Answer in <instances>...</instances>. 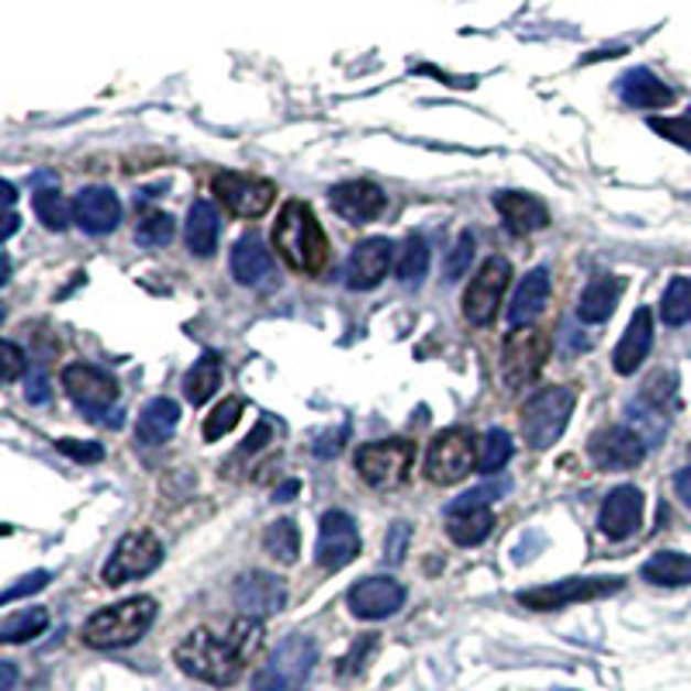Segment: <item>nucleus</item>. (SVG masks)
<instances>
[{"instance_id": "nucleus-1", "label": "nucleus", "mask_w": 691, "mask_h": 691, "mask_svg": "<svg viewBox=\"0 0 691 691\" xmlns=\"http://www.w3.org/2000/svg\"><path fill=\"white\" fill-rule=\"evenodd\" d=\"M263 644V626L256 619H233L225 629L197 626L173 650L176 668L212 688H233Z\"/></svg>"}, {"instance_id": "nucleus-2", "label": "nucleus", "mask_w": 691, "mask_h": 691, "mask_svg": "<svg viewBox=\"0 0 691 691\" xmlns=\"http://www.w3.org/2000/svg\"><path fill=\"white\" fill-rule=\"evenodd\" d=\"M273 249L298 273H322L328 263V236L304 201H288L273 225Z\"/></svg>"}, {"instance_id": "nucleus-3", "label": "nucleus", "mask_w": 691, "mask_h": 691, "mask_svg": "<svg viewBox=\"0 0 691 691\" xmlns=\"http://www.w3.org/2000/svg\"><path fill=\"white\" fill-rule=\"evenodd\" d=\"M156 598L149 595H136V598H125V602H115L108 608L94 612V616L84 623L80 636L90 650H121V647H132L139 639L149 633V626L156 623Z\"/></svg>"}, {"instance_id": "nucleus-4", "label": "nucleus", "mask_w": 691, "mask_h": 691, "mask_svg": "<svg viewBox=\"0 0 691 691\" xmlns=\"http://www.w3.org/2000/svg\"><path fill=\"white\" fill-rule=\"evenodd\" d=\"M318 663V647L309 636H288L280 639L277 650L267 657V663L252 674L256 691H294L309 681V674Z\"/></svg>"}, {"instance_id": "nucleus-5", "label": "nucleus", "mask_w": 691, "mask_h": 691, "mask_svg": "<svg viewBox=\"0 0 691 691\" xmlns=\"http://www.w3.org/2000/svg\"><path fill=\"white\" fill-rule=\"evenodd\" d=\"M577 395L574 388H543L522 408V436L529 450H550L574 415Z\"/></svg>"}, {"instance_id": "nucleus-6", "label": "nucleus", "mask_w": 691, "mask_h": 691, "mask_svg": "<svg viewBox=\"0 0 691 691\" xmlns=\"http://www.w3.org/2000/svg\"><path fill=\"white\" fill-rule=\"evenodd\" d=\"M356 464V474H360L370 488L377 492H395L408 481L412 474V464H415V443L412 440H401V436H391V440H374V443H364L353 456Z\"/></svg>"}, {"instance_id": "nucleus-7", "label": "nucleus", "mask_w": 691, "mask_h": 691, "mask_svg": "<svg viewBox=\"0 0 691 691\" xmlns=\"http://www.w3.org/2000/svg\"><path fill=\"white\" fill-rule=\"evenodd\" d=\"M477 456H481V443L474 432L464 425H453L429 443L425 477L432 484H456V481L471 477V471L477 467Z\"/></svg>"}, {"instance_id": "nucleus-8", "label": "nucleus", "mask_w": 691, "mask_h": 691, "mask_svg": "<svg viewBox=\"0 0 691 691\" xmlns=\"http://www.w3.org/2000/svg\"><path fill=\"white\" fill-rule=\"evenodd\" d=\"M160 560H163V543L156 532H149V529L125 532L118 547L111 550V557L105 560V568H100V581L111 587L142 581L160 568Z\"/></svg>"}, {"instance_id": "nucleus-9", "label": "nucleus", "mask_w": 691, "mask_h": 691, "mask_svg": "<svg viewBox=\"0 0 691 691\" xmlns=\"http://www.w3.org/2000/svg\"><path fill=\"white\" fill-rule=\"evenodd\" d=\"M550 356V339L540 328H511L505 349H501V380L508 391H526L529 384L540 377L543 364Z\"/></svg>"}, {"instance_id": "nucleus-10", "label": "nucleus", "mask_w": 691, "mask_h": 691, "mask_svg": "<svg viewBox=\"0 0 691 691\" xmlns=\"http://www.w3.org/2000/svg\"><path fill=\"white\" fill-rule=\"evenodd\" d=\"M63 391L80 412L94 422H108L111 404H118V380L94 364H69L63 370Z\"/></svg>"}, {"instance_id": "nucleus-11", "label": "nucleus", "mask_w": 691, "mask_h": 691, "mask_svg": "<svg viewBox=\"0 0 691 691\" xmlns=\"http://www.w3.org/2000/svg\"><path fill=\"white\" fill-rule=\"evenodd\" d=\"M511 284V263L501 256H488L464 291V318L471 325H492L498 318L501 298Z\"/></svg>"}, {"instance_id": "nucleus-12", "label": "nucleus", "mask_w": 691, "mask_h": 691, "mask_svg": "<svg viewBox=\"0 0 691 691\" xmlns=\"http://www.w3.org/2000/svg\"><path fill=\"white\" fill-rule=\"evenodd\" d=\"M212 191L236 218H263L277 201V184L252 173H218Z\"/></svg>"}, {"instance_id": "nucleus-13", "label": "nucleus", "mask_w": 691, "mask_h": 691, "mask_svg": "<svg viewBox=\"0 0 691 691\" xmlns=\"http://www.w3.org/2000/svg\"><path fill=\"white\" fill-rule=\"evenodd\" d=\"M647 440L629 425H602L587 440V460L598 471H633L644 464Z\"/></svg>"}, {"instance_id": "nucleus-14", "label": "nucleus", "mask_w": 691, "mask_h": 691, "mask_svg": "<svg viewBox=\"0 0 691 691\" xmlns=\"http://www.w3.org/2000/svg\"><path fill=\"white\" fill-rule=\"evenodd\" d=\"M356 553H360V529L356 519L343 508H332L318 522V543H315V560L322 571H343L349 568Z\"/></svg>"}, {"instance_id": "nucleus-15", "label": "nucleus", "mask_w": 691, "mask_h": 691, "mask_svg": "<svg viewBox=\"0 0 691 691\" xmlns=\"http://www.w3.org/2000/svg\"><path fill=\"white\" fill-rule=\"evenodd\" d=\"M233 602L246 619L263 623L288 605V584L267 571H246L233 584Z\"/></svg>"}, {"instance_id": "nucleus-16", "label": "nucleus", "mask_w": 691, "mask_h": 691, "mask_svg": "<svg viewBox=\"0 0 691 691\" xmlns=\"http://www.w3.org/2000/svg\"><path fill=\"white\" fill-rule=\"evenodd\" d=\"M623 587V577H571L560 584H543V587H529V592H519V602L529 608H560L571 602H592L602 595H612Z\"/></svg>"}, {"instance_id": "nucleus-17", "label": "nucleus", "mask_w": 691, "mask_h": 691, "mask_svg": "<svg viewBox=\"0 0 691 691\" xmlns=\"http://www.w3.org/2000/svg\"><path fill=\"white\" fill-rule=\"evenodd\" d=\"M408 592H404V584L395 581V577H367V581H356L349 587V595H346V605L356 619H364V623H377V619H388L395 616V612H401Z\"/></svg>"}, {"instance_id": "nucleus-18", "label": "nucleus", "mask_w": 691, "mask_h": 691, "mask_svg": "<svg viewBox=\"0 0 691 691\" xmlns=\"http://www.w3.org/2000/svg\"><path fill=\"white\" fill-rule=\"evenodd\" d=\"M639 526H644V492H639L636 484H619V488H612L598 508L602 536L612 543H623L633 532H639Z\"/></svg>"}, {"instance_id": "nucleus-19", "label": "nucleus", "mask_w": 691, "mask_h": 691, "mask_svg": "<svg viewBox=\"0 0 691 691\" xmlns=\"http://www.w3.org/2000/svg\"><path fill=\"white\" fill-rule=\"evenodd\" d=\"M395 263V246L384 236H370L364 242H356L346 263V284L349 291H374L384 277H388Z\"/></svg>"}, {"instance_id": "nucleus-20", "label": "nucleus", "mask_w": 691, "mask_h": 691, "mask_svg": "<svg viewBox=\"0 0 691 691\" xmlns=\"http://www.w3.org/2000/svg\"><path fill=\"white\" fill-rule=\"evenodd\" d=\"M233 277L246 288H277L280 284L277 263H273L267 242L260 239V233H246L233 246Z\"/></svg>"}, {"instance_id": "nucleus-21", "label": "nucleus", "mask_w": 691, "mask_h": 691, "mask_svg": "<svg viewBox=\"0 0 691 691\" xmlns=\"http://www.w3.org/2000/svg\"><path fill=\"white\" fill-rule=\"evenodd\" d=\"M495 529V508L484 501H467L460 495L446 505V532L456 547H481Z\"/></svg>"}, {"instance_id": "nucleus-22", "label": "nucleus", "mask_w": 691, "mask_h": 691, "mask_svg": "<svg viewBox=\"0 0 691 691\" xmlns=\"http://www.w3.org/2000/svg\"><path fill=\"white\" fill-rule=\"evenodd\" d=\"M328 204L339 218H346L353 225H364L388 208V197H384V191L370 181H343L328 191Z\"/></svg>"}, {"instance_id": "nucleus-23", "label": "nucleus", "mask_w": 691, "mask_h": 691, "mask_svg": "<svg viewBox=\"0 0 691 691\" xmlns=\"http://www.w3.org/2000/svg\"><path fill=\"white\" fill-rule=\"evenodd\" d=\"M73 218L87 236H108L121 222V204L111 187H84L73 197Z\"/></svg>"}, {"instance_id": "nucleus-24", "label": "nucleus", "mask_w": 691, "mask_h": 691, "mask_svg": "<svg viewBox=\"0 0 691 691\" xmlns=\"http://www.w3.org/2000/svg\"><path fill=\"white\" fill-rule=\"evenodd\" d=\"M495 208L505 222V228L511 236H529V233H540V228L550 225V208L532 194H522V191H498L495 194Z\"/></svg>"}, {"instance_id": "nucleus-25", "label": "nucleus", "mask_w": 691, "mask_h": 691, "mask_svg": "<svg viewBox=\"0 0 691 691\" xmlns=\"http://www.w3.org/2000/svg\"><path fill=\"white\" fill-rule=\"evenodd\" d=\"M650 346H654V315L647 309H639L623 332L616 356H612V367H616V374H623V377L636 374L650 356Z\"/></svg>"}, {"instance_id": "nucleus-26", "label": "nucleus", "mask_w": 691, "mask_h": 691, "mask_svg": "<svg viewBox=\"0 0 691 691\" xmlns=\"http://www.w3.org/2000/svg\"><path fill=\"white\" fill-rule=\"evenodd\" d=\"M547 301H550V270L536 267L532 273H526L516 298H511V304H508V325L511 328L532 325L536 318L547 312Z\"/></svg>"}, {"instance_id": "nucleus-27", "label": "nucleus", "mask_w": 691, "mask_h": 691, "mask_svg": "<svg viewBox=\"0 0 691 691\" xmlns=\"http://www.w3.org/2000/svg\"><path fill=\"white\" fill-rule=\"evenodd\" d=\"M619 97L626 100L629 108H647V111H654V108H668V105H674V90L660 80V76H654L650 69H629V73H623V80H619Z\"/></svg>"}, {"instance_id": "nucleus-28", "label": "nucleus", "mask_w": 691, "mask_h": 691, "mask_svg": "<svg viewBox=\"0 0 691 691\" xmlns=\"http://www.w3.org/2000/svg\"><path fill=\"white\" fill-rule=\"evenodd\" d=\"M623 291H626V280L619 277H592V284L584 288L581 301H577V318L587 322V325H602L612 318L616 312V304L623 301Z\"/></svg>"}, {"instance_id": "nucleus-29", "label": "nucleus", "mask_w": 691, "mask_h": 691, "mask_svg": "<svg viewBox=\"0 0 691 691\" xmlns=\"http://www.w3.org/2000/svg\"><path fill=\"white\" fill-rule=\"evenodd\" d=\"M176 422H181V404H176L173 398L149 401L136 422V440L145 446H160L176 432Z\"/></svg>"}, {"instance_id": "nucleus-30", "label": "nucleus", "mask_w": 691, "mask_h": 691, "mask_svg": "<svg viewBox=\"0 0 691 691\" xmlns=\"http://www.w3.org/2000/svg\"><path fill=\"white\" fill-rule=\"evenodd\" d=\"M218 208L212 201H194L187 212V249L194 256H215L218 249Z\"/></svg>"}, {"instance_id": "nucleus-31", "label": "nucleus", "mask_w": 691, "mask_h": 691, "mask_svg": "<svg viewBox=\"0 0 691 691\" xmlns=\"http://www.w3.org/2000/svg\"><path fill=\"white\" fill-rule=\"evenodd\" d=\"M222 388V356L218 353H201L197 364L184 377V395L197 408L204 401H212V395Z\"/></svg>"}, {"instance_id": "nucleus-32", "label": "nucleus", "mask_w": 691, "mask_h": 691, "mask_svg": "<svg viewBox=\"0 0 691 691\" xmlns=\"http://www.w3.org/2000/svg\"><path fill=\"white\" fill-rule=\"evenodd\" d=\"M639 574H644V581L660 584V587H681V584H691V557H688V553H674V550L654 553Z\"/></svg>"}, {"instance_id": "nucleus-33", "label": "nucleus", "mask_w": 691, "mask_h": 691, "mask_svg": "<svg viewBox=\"0 0 691 691\" xmlns=\"http://www.w3.org/2000/svg\"><path fill=\"white\" fill-rule=\"evenodd\" d=\"M395 273L401 284H422L429 273V246L422 236H404L398 252H395Z\"/></svg>"}, {"instance_id": "nucleus-34", "label": "nucleus", "mask_w": 691, "mask_h": 691, "mask_svg": "<svg viewBox=\"0 0 691 691\" xmlns=\"http://www.w3.org/2000/svg\"><path fill=\"white\" fill-rule=\"evenodd\" d=\"M263 550L280 560V564H298V557H301V532H298V522L294 519H277L267 526L263 532Z\"/></svg>"}, {"instance_id": "nucleus-35", "label": "nucleus", "mask_w": 691, "mask_h": 691, "mask_svg": "<svg viewBox=\"0 0 691 691\" xmlns=\"http://www.w3.org/2000/svg\"><path fill=\"white\" fill-rule=\"evenodd\" d=\"M48 629V612L45 608H24L14 612L4 623H0V639L4 644H29V639L42 636Z\"/></svg>"}, {"instance_id": "nucleus-36", "label": "nucleus", "mask_w": 691, "mask_h": 691, "mask_svg": "<svg viewBox=\"0 0 691 691\" xmlns=\"http://www.w3.org/2000/svg\"><path fill=\"white\" fill-rule=\"evenodd\" d=\"M32 208H35V218L48 228V233H63V228L69 225V218H73V204L56 187L35 191Z\"/></svg>"}, {"instance_id": "nucleus-37", "label": "nucleus", "mask_w": 691, "mask_h": 691, "mask_svg": "<svg viewBox=\"0 0 691 691\" xmlns=\"http://www.w3.org/2000/svg\"><path fill=\"white\" fill-rule=\"evenodd\" d=\"M660 318L663 325L691 322V277H674L668 284V291L660 298Z\"/></svg>"}, {"instance_id": "nucleus-38", "label": "nucleus", "mask_w": 691, "mask_h": 691, "mask_svg": "<svg viewBox=\"0 0 691 691\" xmlns=\"http://www.w3.org/2000/svg\"><path fill=\"white\" fill-rule=\"evenodd\" d=\"M511 460V436L505 429H488L481 436V456H477V471L481 474H498Z\"/></svg>"}, {"instance_id": "nucleus-39", "label": "nucleus", "mask_w": 691, "mask_h": 691, "mask_svg": "<svg viewBox=\"0 0 691 691\" xmlns=\"http://www.w3.org/2000/svg\"><path fill=\"white\" fill-rule=\"evenodd\" d=\"M674 391H678V377L671 370H657L644 384V391H639L636 401L644 404V408H654V412H660V415H668L671 404H674Z\"/></svg>"}, {"instance_id": "nucleus-40", "label": "nucleus", "mask_w": 691, "mask_h": 691, "mask_svg": "<svg viewBox=\"0 0 691 691\" xmlns=\"http://www.w3.org/2000/svg\"><path fill=\"white\" fill-rule=\"evenodd\" d=\"M176 236V222L166 215V212H149L139 228H136V242L139 246H149V249H160V246H170Z\"/></svg>"}, {"instance_id": "nucleus-41", "label": "nucleus", "mask_w": 691, "mask_h": 691, "mask_svg": "<svg viewBox=\"0 0 691 691\" xmlns=\"http://www.w3.org/2000/svg\"><path fill=\"white\" fill-rule=\"evenodd\" d=\"M242 398H225L215 412L208 415V422H204V440L208 443H215V440H222V436H228V432L236 429V422L242 419Z\"/></svg>"}, {"instance_id": "nucleus-42", "label": "nucleus", "mask_w": 691, "mask_h": 691, "mask_svg": "<svg viewBox=\"0 0 691 691\" xmlns=\"http://www.w3.org/2000/svg\"><path fill=\"white\" fill-rule=\"evenodd\" d=\"M471 260H474V233H460L456 246H453L450 256H446L443 277L450 280V284H456V280H464L467 270H471Z\"/></svg>"}, {"instance_id": "nucleus-43", "label": "nucleus", "mask_w": 691, "mask_h": 691, "mask_svg": "<svg viewBox=\"0 0 691 691\" xmlns=\"http://www.w3.org/2000/svg\"><path fill=\"white\" fill-rule=\"evenodd\" d=\"M650 128L681 149H691V108L681 118H650Z\"/></svg>"}, {"instance_id": "nucleus-44", "label": "nucleus", "mask_w": 691, "mask_h": 691, "mask_svg": "<svg viewBox=\"0 0 691 691\" xmlns=\"http://www.w3.org/2000/svg\"><path fill=\"white\" fill-rule=\"evenodd\" d=\"M56 450L69 460H80V464H100L105 460V446L100 443H80V440H60Z\"/></svg>"}, {"instance_id": "nucleus-45", "label": "nucleus", "mask_w": 691, "mask_h": 691, "mask_svg": "<svg viewBox=\"0 0 691 691\" xmlns=\"http://www.w3.org/2000/svg\"><path fill=\"white\" fill-rule=\"evenodd\" d=\"M45 584H48V571H32L29 577H21L18 584H11L0 602L11 605V602H18V598H24V595H35V592H42Z\"/></svg>"}, {"instance_id": "nucleus-46", "label": "nucleus", "mask_w": 691, "mask_h": 691, "mask_svg": "<svg viewBox=\"0 0 691 691\" xmlns=\"http://www.w3.org/2000/svg\"><path fill=\"white\" fill-rule=\"evenodd\" d=\"M349 440V425H339L336 432L332 429H325L322 436L315 440V456L318 460H328V456H336L339 450H343V443Z\"/></svg>"}, {"instance_id": "nucleus-47", "label": "nucleus", "mask_w": 691, "mask_h": 691, "mask_svg": "<svg viewBox=\"0 0 691 691\" xmlns=\"http://www.w3.org/2000/svg\"><path fill=\"white\" fill-rule=\"evenodd\" d=\"M408 536H412V532H408V526H404V522H395V526H391L388 540H384V557H388L391 564H401V560H404Z\"/></svg>"}, {"instance_id": "nucleus-48", "label": "nucleus", "mask_w": 691, "mask_h": 691, "mask_svg": "<svg viewBox=\"0 0 691 691\" xmlns=\"http://www.w3.org/2000/svg\"><path fill=\"white\" fill-rule=\"evenodd\" d=\"M263 443H270V419H263L260 425H256V432L252 436L239 446V453H236V460H249L252 453H260V446Z\"/></svg>"}, {"instance_id": "nucleus-49", "label": "nucleus", "mask_w": 691, "mask_h": 691, "mask_svg": "<svg viewBox=\"0 0 691 691\" xmlns=\"http://www.w3.org/2000/svg\"><path fill=\"white\" fill-rule=\"evenodd\" d=\"M24 398H29L32 404H45L48 401V377H45L42 367L29 374V388H24Z\"/></svg>"}, {"instance_id": "nucleus-50", "label": "nucleus", "mask_w": 691, "mask_h": 691, "mask_svg": "<svg viewBox=\"0 0 691 691\" xmlns=\"http://www.w3.org/2000/svg\"><path fill=\"white\" fill-rule=\"evenodd\" d=\"M0 346H4V356H8V364H4V380L11 384V380H18V377L24 374V353H21L18 343H11V339H4Z\"/></svg>"}, {"instance_id": "nucleus-51", "label": "nucleus", "mask_w": 691, "mask_h": 691, "mask_svg": "<svg viewBox=\"0 0 691 691\" xmlns=\"http://www.w3.org/2000/svg\"><path fill=\"white\" fill-rule=\"evenodd\" d=\"M674 495L691 508V467H681V471L674 474Z\"/></svg>"}, {"instance_id": "nucleus-52", "label": "nucleus", "mask_w": 691, "mask_h": 691, "mask_svg": "<svg viewBox=\"0 0 691 691\" xmlns=\"http://www.w3.org/2000/svg\"><path fill=\"white\" fill-rule=\"evenodd\" d=\"M291 495H298V481H288V484H284V488H280V492H277V501H288Z\"/></svg>"}, {"instance_id": "nucleus-53", "label": "nucleus", "mask_w": 691, "mask_h": 691, "mask_svg": "<svg viewBox=\"0 0 691 691\" xmlns=\"http://www.w3.org/2000/svg\"><path fill=\"white\" fill-rule=\"evenodd\" d=\"M18 233V215L14 212H8V225H4V239H11Z\"/></svg>"}, {"instance_id": "nucleus-54", "label": "nucleus", "mask_w": 691, "mask_h": 691, "mask_svg": "<svg viewBox=\"0 0 691 691\" xmlns=\"http://www.w3.org/2000/svg\"><path fill=\"white\" fill-rule=\"evenodd\" d=\"M0 671H4V691H11V684H14V668H11V663H4Z\"/></svg>"}]
</instances>
